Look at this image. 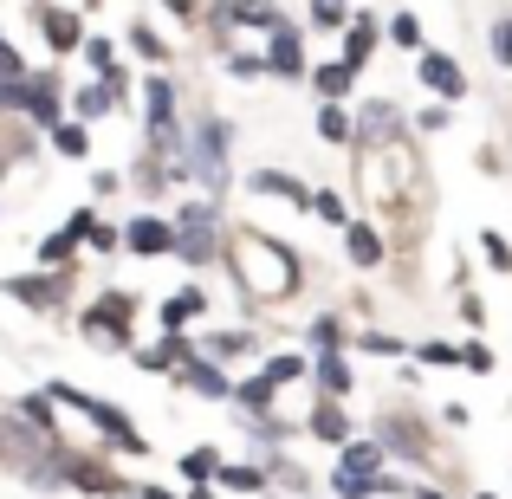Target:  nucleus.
<instances>
[{
	"instance_id": "obj_12",
	"label": "nucleus",
	"mask_w": 512,
	"mask_h": 499,
	"mask_svg": "<svg viewBox=\"0 0 512 499\" xmlns=\"http://www.w3.org/2000/svg\"><path fill=\"white\" fill-rule=\"evenodd\" d=\"M260 59H266V78H286V85H305V26L286 20L260 39Z\"/></svg>"
},
{
	"instance_id": "obj_25",
	"label": "nucleus",
	"mask_w": 512,
	"mask_h": 499,
	"mask_svg": "<svg viewBox=\"0 0 512 499\" xmlns=\"http://www.w3.org/2000/svg\"><path fill=\"white\" fill-rule=\"evenodd\" d=\"M111 111L117 104H111V85H104V78H85V85L65 91V117H78V124H91V130H98Z\"/></svg>"
},
{
	"instance_id": "obj_18",
	"label": "nucleus",
	"mask_w": 512,
	"mask_h": 499,
	"mask_svg": "<svg viewBox=\"0 0 512 499\" xmlns=\"http://www.w3.org/2000/svg\"><path fill=\"white\" fill-rule=\"evenodd\" d=\"M344 260L357 266V273H383V266H389V234L376 221H363V214H350V227H344Z\"/></svg>"
},
{
	"instance_id": "obj_19",
	"label": "nucleus",
	"mask_w": 512,
	"mask_h": 499,
	"mask_svg": "<svg viewBox=\"0 0 512 499\" xmlns=\"http://www.w3.org/2000/svg\"><path fill=\"white\" fill-rule=\"evenodd\" d=\"M201 318H208V292H201V279L175 286L169 299L156 305V331H201Z\"/></svg>"
},
{
	"instance_id": "obj_46",
	"label": "nucleus",
	"mask_w": 512,
	"mask_h": 499,
	"mask_svg": "<svg viewBox=\"0 0 512 499\" xmlns=\"http://www.w3.org/2000/svg\"><path fill=\"white\" fill-rule=\"evenodd\" d=\"M85 253H124V221H104V214H98V227H91Z\"/></svg>"
},
{
	"instance_id": "obj_10",
	"label": "nucleus",
	"mask_w": 512,
	"mask_h": 499,
	"mask_svg": "<svg viewBox=\"0 0 512 499\" xmlns=\"http://www.w3.org/2000/svg\"><path fill=\"white\" fill-rule=\"evenodd\" d=\"M415 78H422V91H428L435 104H461V98H467L461 59H454V52H441V46H422V52H415Z\"/></svg>"
},
{
	"instance_id": "obj_27",
	"label": "nucleus",
	"mask_w": 512,
	"mask_h": 499,
	"mask_svg": "<svg viewBox=\"0 0 512 499\" xmlns=\"http://www.w3.org/2000/svg\"><path fill=\"white\" fill-rule=\"evenodd\" d=\"M350 331H357V325H350V318L344 312H312V318H305V357H318V350H350Z\"/></svg>"
},
{
	"instance_id": "obj_13",
	"label": "nucleus",
	"mask_w": 512,
	"mask_h": 499,
	"mask_svg": "<svg viewBox=\"0 0 512 499\" xmlns=\"http://www.w3.org/2000/svg\"><path fill=\"white\" fill-rule=\"evenodd\" d=\"M33 26H39V39H46L52 59H78V46H85V20H78L72 7H59V0H33Z\"/></svg>"
},
{
	"instance_id": "obj_23",
	"label": "nucleus",
	"mask_w": 512,
	"mask_h": 499,
	"mask_svg": "<svg viewBox=\"0 0 512 499\" xmlns=\"http://www.w3.org/2000/svg\"><path fill=\"white\" fill-rule=\"evenodd\" d=\"M260 467H266V480H273V499H312V493H318V480L305 474V461H299V454H292V448L266 454Z\"/></svg>"
},
{
	"instance_id": "obj_47",
	"label": "nucleus",
	"mask_w": 512,
	"mask_h": 499,
	"mask_svg": "<svg viewBox=\"0 0 512 499\" xmlns=\"http://www.w3.org/2000/svg\"><path fill=\"white\" fill-rule=\"evenodd\" d=\"M409 124H415V130H422V137H441V130H448V124H454V104H422V111H415V117H409Z\"/></svg>"
},
{
	"instance_id": "obj_8",
	"label": "nucleus",
	"mask_w": 512,
	"mask_h": 499,
	"mask_svg": "<svg viewBox=\"0 0 512 499\" xmlns=\"http://www.w3.org/2000/svg\"><path fill=\"white\" fill-rule=\"evenodd\" d=\"M260 344H266V337H260V331H247V325L195 331V350H201V357H208V363H221L227 376H234L240 363H247V370H253V363H260Z\"/></svg>"
},
{
	"instance_id": "obj_39",
	"label": "nucleus",
	"mask_w": 512,
	"mask_h": 499,
	"mask_svg": "<svg viewBox=\"0 0 512 499\" xmlns=\"http://www.w3.org/2000/svg\"><path fill=\"white\" fill-rule=\"evenodd\" d=\"M312 130H318V143H331V150H350V104H318Z\"/></svg>"
},
{
	"instance_id": "obj_42",
	"label": "nucleus",
	"mask_w": 512,
	"mask_h": 499,
	"mask_svg": "<svg viewBox=\"0 0 512 499\" xmlns=\"http://www.w3.org/2000/svg\"><path fill=\"white\" fill-rule=\"evenodd\" d=\"M78 59L91 65V78H104V72H117V39H104V33H85V46H78Z\"/></svg>"
},
{
	"instance_id": "obj_16",
	"label": "nucleus",
	"mask_w": 512,
	"mask_h": 499,
	"mask_svg": "<svg viewBox=\"0 0 512 499\" xmlns=\"http://www.w3.org/2000/svg\"><path fill=\"white\" fill-rule=\"evenodd\" d=\"M376 46H383V13H370V7H350V26L338 33V59L350 65V72H363V65L376 59Z\"/></svg>"
},
{
	"instance_id": "obj_54",
	"label": "nucleus",
	"mask_w": 512,
	"mask_h": 499,
	"mask_svg": "<svg viewBox=\"0 0 512 499\" xmlns=\"http://www.w3.org/2000/svg\"><path fill=\"white\" fill-rule=\"evenodd\" d=\"M182 499H221L214 487H182Z\"/></svg>"
},
{
	"instance_id": "obj_29",
	"label": "nucleus",
	"mask_w": 512,
	"mask_h": 499,
	"mask_svg": "<svg viewBox=\"0 0 512 499\" xmlns=\"http://www.w3.org/2000/svg\"><path fill=\"white\" fill-rule=\"evenodd\" d=\"M78 234L72 227H52V234H39L33 240V266H46V273H65V266H78Z\"/></svg>"
},
{
	"instance_id": "obj_49",
	"label": "nucleus",
	"mask_w": 512,
	"mask_h": 499,
	"mask_svg": "<svg viewBox=\"0 0 512 499\" xmlns=\"http://www.w3.org/2000/svg\"><path fill=\"white\" fill-rule=\"evenodd\" d=\"M461 370H474V376H493V370H500V357H493V350L480 344V337H467V344H461Z\"/></svg>"
},
{
	"instance_id": "obj_30",
	"label": "nucleus",
	"mask_w": 512,
	"mask_h": 499,
	"mask_svg": "<svg viewBox=\"0 0 512 499\" xmlns=\"http://www.w3.org/2000/svg\"><path fill=\"white\" fill-rule=\"evenodd\" d=\"M227 13H234V26H240V33H273V26H286L292 20V13L286 7H279V0H227Z\"/></svg>"
},
{
	"instance_id": "obj_55",
	"label": "nucleus",
	"mask_w": 512,
	"mask_h": 499,
	"mask_svg": "<svg viewBox=\"0 0 512 499\" xmlns=\"http://www.w3.org/2000/svg\"><path fill=\"white\" fill-rule=\"evenodd\" d=\"M467 499H500V493H487V487H474V493H467Z\"/></svg>"
},
{
	"instance_id": "obj_1",
	"label": "nucleus",
	"mask_w": 512,
	"mask_h": 499,
	"mask_svg": "<svg viewBox=\"0 0 512 499\" xmlns=\"http://www.w3.org/2000/svg\"><path fill=\"white\" fill-rule=\"evenodd\" d=\"M221 266L234 273L247 312H260V305H286L292 292L305 286V260H299V253H292L279 234H266V227H227Z\"/></svg>"
},
{
	"instance_id": "obj_24",
	"label": "nucleus",
	"mask_w": 512,
	"mask_h": 499,
	"mask_svg": "<svg viewBox=\"0 0 512 499\" xmlns=\"http://www.w3.org/2000/svg\"><path fill=\"white\" fill-rule=\"evenodd\" d=\"M227 409L234 415H279V389L266 383L260 370H240L234 389H227Z\"/></svg>"
},
{
	"instance_id": "obj_22",
	"label": "nucleus",
	"mask_w": 512,
	"mask_h": 499,
	"mask_svg": "<svg viewBox=\"0 0 512 499\" xmlns=\"http://www.w3.org/2000/svg\"><path fill=\"white\" fill-rule=\"evenodd\" d=\"M357 78H363V72H350L344 59H318V65H305V85L318 91V104H357Z\"/></svg>"
},
{
	"instance_id": "obj_15",
	"label": "nucleus",
	"mask_w": 512,
	"mask_h": 499,
	"mask_svg": "<svg viewBox=\"0 0 512 499\" xmlns=\"http://www.w3.org/2000/svg\"><path fill=\"white\" fill-rule=\"evenodd\" d=\"M182 396H195V402H227V389H234V376L221 370V363H208L201 350H188L182 363H175V376H169Z\"/></svg>"
},
{
	"instance_id": "obj_34",
	"label": "nucleus",
	"mask_w": 512,
	"mask_h": 499,
	"mask_svg": "<svg viewBox=\"0 0 512 499\" xmlns=\"http://www.w3.org/2000/svg\"><path fill=\"white\" fill-rule=\"evenodd\" d=\"M383 46L409 52V59H415V52L428 46V33H422V20H415V7H396V13L383 20Z\"/></svg>"
},
{
	"instance_id": "obj_33",
	"label": "nucleus",
	"mask_w": 512,
	"mask_h": 499,
	"mask_svg": "<svg viewBox=\"0 0 512 499\" xmlns=\"http://www.w3.org/2000/svg\"><path fill=\"white\" fill-rule=\"evenodd\" d=\"M338 467H344V474H389V454H383V441L350 435L344 448H338Z\"/></svg>"
},
{
	"instance_id": "obj_52",
	"label": "nucleus",
	"mask_w": 512,
	"mask_h": 499,
	"mask_svg": "<svg viewBox=\"0 0 512 499\" xmlns=\"http://www.w3.org/2000/svg\"><path fill=\"white\" fill-rule=\"evenodd\" d=\"M409 499H461L448 480H409Z\"/></svg>"
},
{
	"instance_id": "obj_44",
	"label": "nucleus",
	"mask_w": 512,
	"mask_h": 499,
	"mask_svg": "<svg viewBox=\"0 0 512 499\" xmlns=\"http://www.w3.org/2000/svg\"><path fill=\"white\" fill-rule=\"evenodd\" d=\"M376 480L383 474H344V467H331V499H376Z\"/></svg>"
},
{
	"instance_id": "obj_35",
	"label": "nucleus",
	"mask_w": 512,
	"mask_h": 499,
	"mask_svg": "<svg viewBox=\"0 0 512 499\" xmlns=\"http://www.w3.org/2000/svg\"><path fill=\"white\" fill-rule=\"evenodd\" d=\"M253 370H260L273 389H292V383H305V350H266Z\"/></svg>"
},
{
	"instance_id": "obj_9",
	"label": "nucleus",
	"mask_w": 512,
	"mask_h": 499,
	"mask_svg": "<svg viewBox=\"0 0 512 499\" xmlns=\"http://www.w3.org/2000/svg\"><path fill=\"white\" fill-rule=\"evenodd\" d=\"M124 253L130 260H175V221L163 208H143L124 221Z\"/></svg>"
},
{
	"instance_id": "obj_50",
	"label": "nucleus",
	"mask_w": 512,
	"mask_h": 499,
	"mask_svg": "<svg viewBox=\"0 0 512 499\" xmlns=\"http://www.w3.org/2000/svg\"><path fill=\"white\" fill-rule=\"evenodd\" d=\"M454 305H461V318H467V325H474V331L487 325V299H480L474 286H461V292H454Z\"/></svg>"
},
{
	"instance_id": "obj_32",
	"label": "nucleus",
	"mask_w": 512,
	"mask_h": 499,
	"mask_svg": "<svg viewBox=\"0 0 512 499\" xmlns=\"http://www.w3.org/2000/svg\"><path fill=\"white\" fill-rule=\"evenodd\" d=\"M221 461H227V454L201 441V448H182V454H175V474H182V487H214V474H221Z\"/></svg>"
},
{
	"instance_id": "obj_4",
	"label": "nucleus",
	"mask_w": 512,
	"mask_h": 499,
	"mask_svg": "<svg viewBox=\"0 0 512 499\" xmlns=\"http://www.w3.org/2000/svg\"><path fill=\"white\" fill-rule=\"evenodd\" d=\"M137 312H143L137 292L98 286V299L78 305V337H85L91 350H104V357H130V350H137Z\"/></svg>"
},
{
	"instance_id": "obj_6",
	"label": "nucleus",
	"mask_w": 512,
	"mask_h": 499,
	"mask_svg": "<svg viewBox=\"0 0 512 499\" xmlns=\"http://www.w3.org/2000/svg\"><path fill=\"white\" fill-rule=\"evenodd\" d=\"M0 292H7L20 312H33V318H65V312L78 305V266H65V273H46V266H33V273L0 279Z\"/></svg>"
},
{
	"instance_id": "obj_20",
	"label": "nucleus",
	"mask_w": 512,
	"mask_h": 499,
	"mask_svg": "<svg viewBox=\"0 0 512 499\" xmlns=\"http://www.w3.org/2000/svg\"><path fill=\"white\" fill-rule=\"evenodd\" d=\"M195 350V331H163V337H150V344H137L130 350V363H137L143 376H175V363Z\"/></svg>"
},
{
	"instance_id": "obj_21",
	"label": "nucleus",
	"mask_w": 512,
	"mask_h": 499,
	"mask_svg": "<svg viewBox=\"0 0 512 499\" xmlns=\"http://www.w3.org/2000/svg\"><path fill=\"white\" fill-rule=\"evenodd\" d=\"M124 188H137V195H143V208H163V201L175 195V169H169L156 150H137V163H130Z\"/></svg>"
},
{
	"instance_id": "obj_31",
	"label": "nucleus",
	"mask_w": 512,
	"mask_h": 499,
	"mask_svg": "<svg viewBox=\"0 0 512 499\" xmlns=\"http://www.w3.org/2000/svg\"><path fill=\"white\" fill-rule=\"evenodd\" d=\"M7 409L20 415V422H33L39 435H65V428H59V402H52L46 389H20V396H13Z\"/></svg>"
},
{
	"instance_id": "obj_11",
	"label": "nucleus",
	"mask_w": 512,
	"mask_h": 499,
	"mask_svg": "<svg viewBox=\"0 0 512 499\" xmlns=\"http://www.w3.org/2000/svg\"><path fill=\"white\" fill-rule=\"evenodd\" d=\"M305 389L325 396V402L357 396V363H350V350H318V357H305Z\"/></svg>"
},
{
	"instance_id": "obj_5",
	"label": "nucleus",
	"mask_w": 512,
	"mask_h": 499,
	"mask_svg": "<svg viewBox=\"0 0 512 499\" xmlns=\"http://www.w3.org/2000/svg\"><path fill=\"white\" fill-rule=\"evenodd\" d=\"M169 221H175V260H182L188 273L201 279L208 266H221V253H227V214H221V201L188 195Z\"/></svg>"
},
{
	"instance_id": "obj_48",
	"label": "nucleus",
	"mask_w": 512,
	"mask_h": 499,
	"mask_svg": "<svg viewBox=\"0 0 512 499\" xmlns=\"http://www.w3.org/2000/svg\"><path fill=\"white\" fill-rule=\"evenodd\" d=\"M487 46H493V65H500V72H512V13H500V20H493Z\"/></svg>"
},
{
	"instance_id": "obj_2",
	"label": "nucleus",
	"mask_w": 512,
	"mask_h": 499,
	"mask_svg": "<svg viewBox=\"0 0 512 499\" xmlns=\"http://www.w3.org/2000/svg\"><path fill=\"white\" fill-rule=\"evenodd\" d=\"M370 441H383L389 467H396V461H409L422 480L448 474V454H441V435H435V422H428V415L415 409V402H389V409L376 415Z\"/></svg>"
},
{
	"instance_id": "obj_14",
	"label": "nucleus",
	"mask_w": 512,
	"mask_h": 499,
	"mask_svg": "<svg viewBox=\"0 0 512 499\" xmlns=\"http://www.w3.org/2000/svg\"><path fill=\"white\" fill-rule=\"evenodd\" d=\"M299 435H305V441H325V448L338 454L344 441L357 435V415H350V402H325V396H312V402H305V415H299Z\"/></svg>"
},
{
	"instance_id": "obj_58",
	"label": "nucleus",
	"mask_w": 512,
	"mask_h": 499,
	"mask_svg": "<svg viewBox=\"0 0 512 499\" xmlns=\"http://www.w3.org/2000/svg\"><path fill=\"white\" fill-rule=\"evenodd\" d=\"M0 39H7V33H0Z\"/></svg>"
},
{
	"instance_id": "obj_40",
	"label": "nucleus",
	"mask_w": 512,
	"mask_h": 499,
	"mask_svg": "<svg viewBox=\"0 0 512 499\" xmlns=\"http://www.w3.org/2000/svg\"><path fill=\"white\" fill-rule=\"evenodd\" d=\"M221 65H227V78H240V85H260V78H266L260 46H227V52H221Z\"/></svg>"
},
{
	"instance_id": "obj_56",
	"label": "nucleus",
	"mask_w": 512,
	"mask_h": 499,
	"mask_svg": "<svg viewBox=\"0 0 512 499\" xmlns=\"http://www.w3.org/2000/svg\"><path fill=\"white\" fill-rule=\"evenodd\" d=\"M78 7H98V0H78Z\"/></svg>"
},
{
	"instance_id": "obj_7",
	"label": "nucleus",
	"mask_w": 512,
	"mask_h": 499,
	"mask_svg": "<svg viewBox=\"0 0 512 499\" xmlns=\"http://www.w3.org/2000/svg\"><path fill=\"white\" fill-rule=\"evenodd\" d=\"M409 143V117H402L396 98H357L350 104V150L376 156V150H396Z\"/></svg>"
},
{
	"instance_id": "obj_45",
	"label": "nucleus",
	"mask_w": 512,
	"mask_h": 499,
	"mask_svg": "<svg viewBox=\"0 0 512 499\" xmlns=\"http://www.w3.org/2000/svg\"><path fill=\"white\" fill-rule=\"evenodd\" d=\"M480 260H487V266H493L500 279H512V240H506V234H493V227H487V234H480Z\"/></svg>"
},
{
	"instance_id": "obj_17",
	"label": "nucleus",
	"mask_w": 512,
	"mask_h": 499,
	"mask_svg": "<svg viewBox=\"0 0 512 499\" xmlns=\"http://www.w3.org/2000/svg\"><path fill=\"white\" fill-rule=\"evenodd\" d=\"M247 188H253V195H266V201H286L292 214H312V182L292 175V169L260 163V169H247Z\"/></svg>"
},
{
	"instance_id": "obj_36",
	"label": "nucleus",
	"mask_w": 512,
	"mask_h": 499,
	"mask_svg": "<svg viewBox=\"0 0 512 499\" xmlns=\"http://www.w3.org/2000/svg\"><path fill=\"white\" fill-rule=\"evenodd\" d=\"M350 350L357 357H389V363H409V337H396V331H350Z\"/></svg>"
},
{
	"instance_id": "obj_38",
	"label": "nucleus",
	"mask_w": 512,
	"mask_h": 499,
	"mask_svg": "<svg viewBox=\"0 0 512 499\" xmlns=\"http://www.w3.org/2000/svg\"><path fill=\"white\" fill-rule=\"evenodd\" d=\"M124 46H130V52H137V59H143V65H156V72H163V65H169V39H163V33H156V26H150V20H130V33H124Z\"/></svg>"
},
{
	"instance_id": "obj_26",
	"label": "nucleus",
	"mask_w": 512,
	"mask_h": 499,
	"mask_svg": "<svg viewBox=\"0 0 512 499\" xmlns=\"http://www.w3.org/2000/svg\"><path fill=\"white\" fill-rule=\"evenodd\" d=\"M214 493L273 499V480H266V467H260V461H221V474H214Z\"/></svg>"
},
{
	"instance_id": "obj_43",
	"label": "nucleus",
	"mask_w": 512,
	"mask_h": 499,
	"mask_svg": "<svg viewBox=\"0 0 512 499\" xmlns=\"http://www.w3.org/2000/svg\"><path fill=\"white\" fill-rule=\"evenodd\" d=\"M312 221H325V227H350V201L338 195V188H312Z\"/></svg>"
},
{
	"instance_id": "obj_28",
	"label": "nucleus",
	"mask_w": 512,
	"mask_h": 499,
	"mask_svg": "<svg viewBox=\"0 0 512 499\" xmlns=\"http://www.w3.org/2000/svg\"><path fill=\"white\" fill-rule=\"evenodd\" d=\"M46 150L59 156V163H91V124H78V117H59V124L46 130Z\"/></svg>"
},
{
	"instance_id": "obj_51",
	"label": "nucleus",
	"mask_w": 512,
	"mask_h": 499,
	"mask_svg": "<svg viewBox=\"0 0 512 499\" xmlns=\"http://www.w3.org/2000/svg\"><path fill=\"white\" fill-rule=\"evenodd\" d=\"M91 195H98V201L124 195V169H98V175H91Z\"/></svg>"
},
{
	"instance_id": "obj_53",
	"label": "nucleus",
	"mask_w": 512,
	"mask_h": 499,
	"mask_svg": "<svg viewBox=\"0 0 512 499\" xmlns=\"http://www.w3.org/2000/svg\"><path fill=\"white\" fill-rule=\"evenodd\" d=\"M130 499H182V493H169V487H156V480H130Z\"/></svg>"
},
{
	"instance_id": "obj_41",
	"label": "nucleus",
	"mask_w": 512,
	"mask_h": 499,
	"mask_svg": "<svg viewBox=\"0 0 512 499\" xmlns=\"http://www.w3.org/2000/svg\"><path fill=\"white\" fill-rule=\"evenodd\" d=\"M305 20H312L305 33H344L350 7H344V0H305Z\"/></svg>"
},
{
	"instance_id": "obj_37",
	"label": "nucleus",
	"mask_w": 512,
	"mask_h": 499,
	"mask_svg": "<svg viewBox=\"0 0 512 499\" xmlns=\"http://www.w3.org/2000/svg\"><path fill=\"white\" fill-rule=\"evenodd\" d=\"M409 363H422V370H461V344L454 337H415Z\"/></svg>"
},
{
	"instance_id": "obj_3",
	"label": "nucleus",
	"mask_w": 512,
	"mask_h": 499,
	"mask_svg": "<svg viewBox=\"0 0 512 499\" xmlns=\"http://www.w3.org/2000/svg\"><path fill=\"white\" fill-rule=\"evenodd\" d=\"M182 169H188V188L208 201H221L234 188V124L227 117H195L188 124V143H182Z\"/></svg>"
},
{
	"instance_id": "obj_57",
	"label": "nucleus",
	"mask_w": 512,
	"mask_h": 499,
	"mask_svg": "<svg viewBox=\"0 0 512 499\" xmlns=\"http://www.w3.org/2000/svg\"><path fill=\"white\" fill-rule=\"evenodd\" d=\"M344 7H350V0H344Z\"/></svg>"
}]
</instances>
